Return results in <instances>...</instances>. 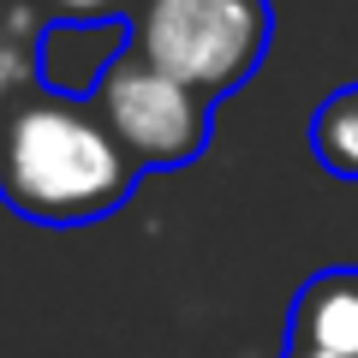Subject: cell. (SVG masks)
Masks as SVG:
<instances>
[{
  "label": "cell",
  "mask_w": 358,
  "mask_h": 358,
  "mask_svg": "<svg viewBox=\"0 0 358 358\" xmlns=\"http://www.w3.org/2000/svg\"><path fill=\"white\" fill-rule=\"evenodd\" d=\"M90 102L138 167H185L209 150V131H215V102L197 96L192 84L155 72L138 48H126L108 66Z\"/></svg>",
  "instance_id": "3957f363"
},
{
  "label": "cell",
  "mask_w": 358,
  "mask_h": 358,
  "mask_svg": "<svg viewBox=\"0 0 358 358\" xmlns=\"http://www.w3.org/2000/svg\"><path fill=\"white\" fill-rule=\"evenodd\" d=\"M293 341L305 352H329V358H358V268H322L299 287L293 299Z\"/></svg>",
  "instance_id": "5b68a950"
},
{
  "label": "cell",
  "mask_w": 358,
  "mask_h": 358,
  "mask_svg": "<svg viewBox=\"0 0 358 358\" xmlns=\"http://www.w3.org/2000/svg\"><path fill=\"white\" fill-rule=\"evenodd\" d=\"M287 358H329V352H305V346H287Z\"/></svg>",
  "instance_id": "9c48e42d"
},
{
  "label": "cell",
  "mask_w": 358,
  "mask_h": 358,
  "mask_svg": "<svg viewBox=\"0 0 358 358\" xmlns=\"http://www.w3.org/2000/svg\"><path fill=\"white\" fill-rule=\"evenodd\" d=\"M310 150L334 179H358V84L334 90L310 120Z\"/></svg>",
  "instance_id": "8992f818"
},
{
  "label": "cell",
  "mask_w": 358,
  "mask_h": 358,
  "mask_svg": "<svg viewBox=\"0 0 358 358\" xmlns=\"http://www.w3.org/2000/svg\"><path fill=\"white\" fill-rule=\"evenodd\" d=\"M18 72H24V66H18V54L6 48V42H0V102H6V96H13V84H18Z\"/></svg>",
  "instance_id": "ba28073f"
},
{
  "label": "cell",
  "mask_w": 358,
  "mask_h": 358,
  "mask_svg": "<svg viewBox=\"0 0 358 358\" xmlns=\"http://www.w3.org/2000/svg\"><path fill=\"white\" fill-rule=\"evenodd\" d=\"M275 18L268 0H138L131 6V48L155 72L192 84L221 102L263 66Z\"/></svg>",
  "instance_id": "7a4b0ae2"
},
{
  "label": "cell",
  "mask_w": 358,
  "mask_h": 358,
  "mask_svg": "<svg viewBox=\"0 0 358 358\" xmlns=\"http://www.w3.org/2000/svg\"><path fill=\"white\" fill-rule=\"evenodd\" d=\"M42 6H54L60 18H120L131 0H42Z\"/></svg>",
  "instance_id": "52a82bcc"
},
{
  "label": "cell",
  "mask_w": 358,
  "mask_h": 358,
  "mask_svg": "<svg viewBox=\"0 0 358 358\" xmlns=\"http://www.w3.org/2000/svg\"><path fill=\"white\" fill-rule=\"evenodd\" d=\"M138 185V162L102 114L66 96H30L0 120V197L42 227H84L114 215Z\"/></svg>",
  "instance_id": "6da1fadb"
},
{
  "label": "cell",
  "mask_w": 358,
  "mask_h": 358,
  "mask_svg": "<svg viewBox=\"0 0 358 358\" xmlns=\"http://www.w3.org/2000/svg\"><path fill=\"white\" fill-rule=\"evenodd\" d=\"M126 48H131V18H60L36 42L42 90L66 96V102H90Z\"/></svg>",
  "instance_id": "277c9868"
}]
</instances>
